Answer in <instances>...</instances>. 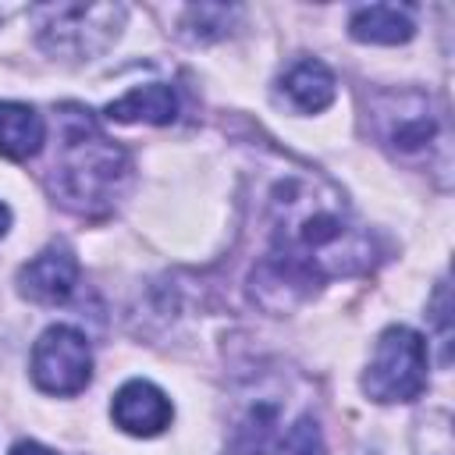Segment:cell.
<instances>
[{"mask_svg":"<svg viewBox=\"0 0 455 455\" xmlns=\"http://www.w3.org/2000/svg\"><path fill=\"white\" fill-rule=\"evenodd\" d=\"M373 238L355 224L341 192L313 171H288L267 192V252L252 267V299L284 313L316 284L373 267Z\"/></svg>","mask_w":455,"mask_h":455,"instance_id":"1","label":"cell"},{"mask_svg":"<svg viewBox=\"0 0 455 455\" xmlns=\"http://www.w3.org/2000/svg\"><path fill=\"white\" fill-rule=\"evenodd\" d=\"M132 181V160L92 110L78 103L57 107V149L50 160V196L78 217H107Z\"/></svg>","mask_w":455,"mask_h":455,"instance_id":"2","label":"cell"},{"mask_svg":"<svg viewBox=\"0 0 455 455\" xmlns=\"http://www.w3.org/2000/svg\"><path fill=\"white\" fill-rule=\"evenodd\" d=\"M366 121L373 139L398 160H430L444 149V117L419 89H380L370 96Z\"/></svg>","mask_w":455,"mask_h":455,"instance_id":"3","label":"cell"},{"mask_svg":"<svg viewBox=\"0 0 455 455\" xmlns=\"http://www.w3.org/2000/svg\"><path fill=\"white\" fill-rule=\"evenodd\" d=\"M36 39L46 53L82 60L103 53L124 21L121 4H50L36 7Z\"/></svg>","mask_w":455,"mask_h":455,"instance_id":"4","label":"cell"},{"mask_svg":"<svg viewBox=\"0 0 455 455\" xmlns=\"http://www.w3.org/2000/svg\"><path fill=\"white\" fill-rule=\"evenodd\" d=\"M423 387H427V341L412 327L402 323L387 327L373 345V359L363 373V391L380 405H395L419 398Z\"/></svg>","mask_w":455,"mask_h":455,"instance_id":"5","label":"cell"},{"mask_svg":"<svg viewBox=\"0 0 455 455\" xmlns=\"http://www.w3.org/2000/svg\"><path fill=\"white\" fill-rule=\"evenodd\" d=\"M92 377V348L71 323H53L32 345V380L46 395H78Z\"/></svg>","mask_w":455,"mask_h":455,"instance_id":"6","label":"cell"},{"mask_svg":"<svg viewBox=\"0 0 455 455\" xmlns=\"http://www.w3.org/2000/svg\"><path fill=\"white\" fill-rule=\"evenodd\" d=\"M78 288V256L53 242L18 270V291L36 306H60Z\"/></svg>","mask_w":455,"mask_h":455,"instance_id":"7","label":"cell"},{"mask_svg":"<svg viewBox=\"0 0 455 455\" xmlns=\"http://www.w3.org/2000/svg\"><path fill=\"white\" fill-rule=\"evenodd\" d=\"M110 416H114V423H117L124 434L156 437V434H164V430L171 427L174 405H171V398H167L156 384L135 377V380H128V384L117 387L114 402H110Z\"/></svg>","mask_w":455,"mask_h":455,"instance_id":"8","label":"cell"},{"mask_svg":"<svg viewBox=\"0 0 455 455\" xmlns=\"http://www.w3.org/2000/svg\"><path fill=\"white\" fill-rule=\"evenodd\" d=\"M334 92H338L334 71L323 60H316V57H302V60H295L281 75V96L299 114H320V110H327L334 103Z\"/></svg>","mask_w":455,"mask_h":455,"instance_id":"9","label":"cell"},{"mask_svg":"<svg viewBox=\"0 0 455 455\" xmlns=\"http://www.w3.org/2000/svg\"><path fill=\"white\" fill-rule=\"evenodd\" d=\"M348 32L359 43H377V46H398L416 36V18L409 7L398 4H370L355 7L348 18Z\"/></svg>","mask_w":455,"mask_h":455,"instance_id":"10","label":"cell"},{"mask_svg":"<svg viewBox=\"0 0 455 455\" xmlns=\"http://www.w3.org/2000/svg\"><path fill=\"white\" fill-rule=\"evenodd\" d=\"M46 142V121L28 103H0V153L7 160H28Z\"/></svg>","mask_w":455,"mask_h":455,"instance_id":"11","label":"cell"},{"mask_svg":"<svg viewBox=\"0 0 455 455\" xmlns=\"http://www.w3.org/2000/svg\"><path fill=\"white\" fill-rule=\"evenodd\" d=\"M110 121H146V124H171L178 117V92L167 82H149L107 107Z\"/></svg>","mask_w":455,"mask_h":455,"instance_id":"12","label":"cell"},{"mask_svg":"<svg viewBox=\"0 0 455 455\" xmlns=\"http://www.w3.org/2000/svg\"><path fill=\"white\" fill-rule=\"evenodd\" d=\"M277 419H281L277 398H270V395L249 398L231 427V455H263L274 437Z\"/></svg>","mask_w":455,"mask_h":455,"instance_id":"13","label":"cell"},{"mask_svg":"<svg viewBox=\"0 0 455 455\" xmlns=\"http://www.w3.org/2000/svg\"><path fill=\"white\" fill-rule=\"evenodd\" d=\"M274 455H327V444H323V430L316 423V416L302 412L277 441Z\"/></svg>","mask_w":455,"mask_h":455,"instance_id":"14","label":"cell"},{"mask_svg":"<svg viewBox=\"0 0 455 455\" xmlns=\"http://www.w3.org/2000/svg\"><path fill=\"white\" fill-rule=\"evenodd\" d=\"M238 11L235 7H188L185 11V36L196 39V43H210V39H220L228 36L231 28V18Z\"/></svg>","mask_w":455,"mask_h":455,"instance_id":"15","label":"cell"},{"mask_svg":"<svg viewBox=\"0 0 455 455\" xmlns=\"http://www.w3.org/2000/svg\"><path fill=\"white\" fill-rule=\"evenodd\" d=\"M416 455H451V427L444 412L423 416L416 427Z\"/></svg>","mask_w":455,"mask_h":455,"instance_id":"16","label":"cell"},{"mask_svg":"<svg viewBox=\"0 0 455 455\" xmlns=\"http://www.w3.org/2000/svg\"><path fill=\"white\" fill-rule=\"evenodd\" d=\"M11 455H57V451H50V448L39 444V441H21V444L11 448Z\"/></svg>","mask_w":455,"mask_h":455,"instance_id":"17","label":"cell"},{"mask_svg":"<svg viewBox=\"0 0 455 455\" xmlns=\"http://www.w3.org/2000/svg\"><path fill=\"white\" fill-rule=\"evenodd\" d=\"M7 228H11V210H7V203H0V238L7 235Z\"/></svg>","mask_w":455,"mask_h":455,"instance_id":"18","label":"cell"}]
</instances>
